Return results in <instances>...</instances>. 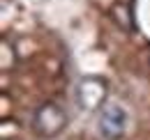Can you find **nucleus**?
I'll list each match as a JSON object with an SVG mask.
<instances>
[{"mask_svg":"<svg viewBox=\"0 0 150 140\" xmlns=\"http://www.w3.org/2000/svg\"><path fill=\"white\" fill-rule=\"evenodd\" d=\"M106 94H109V88H106V80L97 78V76H90V78H83L76 88V101L83 110H97V108H104V101H106Z\"/></svg>","mask_w":150,"mask_h":140,"instance_id":"nucleus-2","label":"nucleus"},{"mask_svg":"<svg viewBox=\"0 0 150 140\" xmlns=\"http://www.w3.org/2000/svg\"><path fill=\"white\" fill-rule=\"evenodd\" d=\"M127 131V113L118 104H106L99 113V133L106 140H118Z\"/></svg>","mask_w":150,"mask_h":140,"instance_id":"nucleus-3","label":"nucleus"},{"mask_svg":"<svg viewBox=\"0 0 150 140\" xmlns=\"http://www.w3.org/2000/svg\"><path fill=\"white\" fill-rule=\"evenodd\" d=\"M67 126V113L53 101H46L33 115V131L42 138H53Z\"/></svg>","mask_w":150,"mask_h":140,"instance_id":"nucleus-1","label":"nucleus"}]
</instances>
